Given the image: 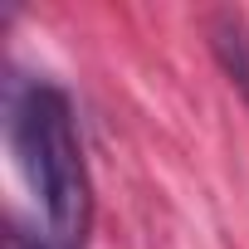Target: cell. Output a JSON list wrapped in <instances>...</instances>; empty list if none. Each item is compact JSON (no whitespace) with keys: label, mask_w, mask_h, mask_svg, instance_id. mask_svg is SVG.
<instances>
[{"label":"cell","mask_w":249,"mask_h":249,"mask_svg":"<svg viewBox=\"0 0 249 249\" xmlns=\"http://www.w3.org/2000/svg\"><path fill=\"white\" fill-rule=\"evenodd\" d=\"M10 147L30 196L39 200L44 239L54 249H83L93 225V191L73 132V107L54 83H25L10 98Z\"/></svg>","instance_id":"cell-1"},{"label":"cell","mask_w":249,"mask_h":249,"mask_svg":"<svg viewBox=\"0 0 249 249\" xmlns=\"http://www.w3.org/2000/svg\"><path fill=\"white\" fill-rule=\"evenodd\" d=\"M215 54L225 64V73L249 93V30L239 15H220L215 20Z\"/></svg>","instance_id":"cell-2"}]
</instances>
